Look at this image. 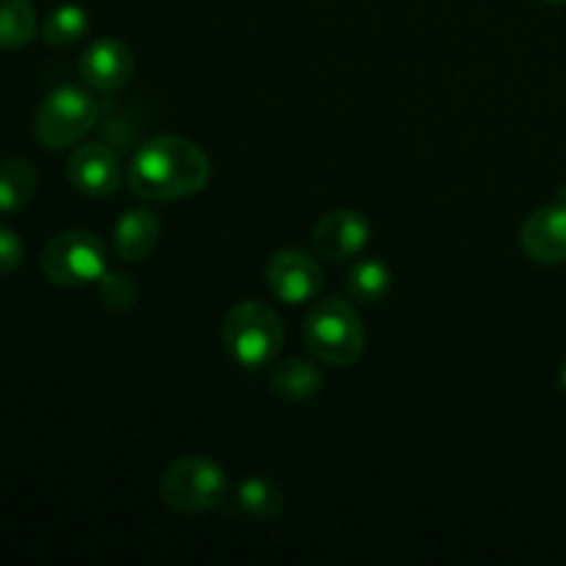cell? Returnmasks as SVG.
Masks as SVG:
<instances>
[{"label":"cell","instance_id":"1","mask_svg":"<svg viewBox=\"0 0 566 566\" xmlns=\"http://www.w3.org/2000/svg\"><path fill=\"white\" fill-rule=\"evenodd\" d=\"M208 153L182 136H155L136 149L127 169L130 191L153 202L193 197L210 180Z\"/></svg>","mask_w":566,"mask_h":566},{"label":"cell","instance_id":"2","mask_svg":"<svg viewBox=\"0 0 566 566\" xmlns=\"http://www.w3.org/2000/svg\"><path fill=\"white\" fill-rule=\"evenodd\" d=\"M304 343L315 359L346 368L363 357L368 337L357 310L343 298H329L315 304L304 318Z\"/></svg>","mask_w":566,"mask_h":566},{"label":"cell","instance_id":"3","mask_svg":"<svg viewBox=\"0 0 566 566\" xmlns=\"http://www.w3.org/2000/svg\"><path fill=\"white\" fill-rule=\"evenodd\" d=\"M227 354L243 368H263L280 354L285 343L282 321L269 304L241 302L227 313L221 326Z\"/></svg>","mask_w":566,"mask_h":566},{"label":"cell","instance_id":"4","mask_svg":"<svg viewBox=\"0 0 566 566\" xmlns=\"http://www.w3.org/2000/svg\"><path fill=\"white\" fill-rule=\"evenodd\" d=\"M227 497V473L208 457H182L160 475V501L177 514H208Z\"/></svg>","mask_w":566,"mask_h":566},{"label":"cell","instance_id":"5","mask_svg":"<svg viewBox=\"0 0 566 566\" xmlns=\"http://www.w3.org/2000/svg\"><path fill=\"white\" fill-rule=\"evenodd\" d=\"M99 108L83 88L59 86L44 97L33 119V136L44 149H66L97 125Z\"/></svg>","mask_w":566,"mask_h":566},{"label":"cell","instance_id":"6","mask_svg":"<svg viewBox=\"0 0 566 566\" xmlns=\"http://www.w3.org/2000/svg\"><path fill=\"white\" fill-rule=\"evenodd\" d=\"M42 274L53 285L81 287L108 274L105 243L94 232H59L42 252Z\"/></svg>","mask_w":566,"mask_h":566},{"label":"cell","instance_id":"7","mask_svg":"<svg viewBox=\"0 0 566 566\" xmlns=\"http://www.w3.org/2000/svg\"><path fill=\"white\" fill-rule=\"evenodd\" d=\"M265 280H269L271 293L285 304L313 302L324 287V271L298 249H280L271 254L265 265Z\"/></svg>","mask_w":566,"mask_h":566},{"label":"cell","instance_id":"8","mask_svg":"<svg viewBox=\"0 0 566 566\" xmlns=\"http://www.w3.org/2000/svg\"><path fill=\"white\" fill-rule=\"evenodd\" d=\"M370 238V221L357 210H335L318 221L313 232V247L329 263L357 258Z\"/></svg>","mask_w":566,"mask_h":566},{"label":"cell","instance_id":"9","mask_svg":"<svg viewBox=\"0 0 566 566\" xmlns=\"http://www.w3.org/2000/svg\"><path fill=\"white\" fill-rule=\"evenodd\" d=\"M66 175L81 193L105 199L119 188L122 164L114 149L105 147V144H83L72 153Z\"/></svg>","mask_w":566,"mask_h":566},{"label":"cell","instance_id":"10","mask_svg":"<svg viewBox=\"0 0 566 566\" xmlns=\"http://www.w3.org/2000/svg\"><path fill=\"white\" fill-rule=\"evenodd\" d=\"M520 247L534 263L556 265L566 260V202L545 205L525 219Z\"/></svg>","mask_w":566,"mask_h":566},{"label":"cell","instance_id":"11","mask_svg":"<svg viewBox=\"0 0 566 566\" xmlns=\"http://www.w3.org/2000/svg\"><path fill=\"white\" fill-rule=\"evenodd\" d=\"M133 53L119 39H97L81 55V77L97 92H119L130 83Z\"/></svg>","mask_w":566,"mask_h":566},{"label":"cell","instance_id":"12","mask_svg":"<svg viewBox=\"0 0 566 566\" xmlns=\"http://www.w3.org/2000/svg\"><path fill=\"white\" fill-rule=\"evenodd\" d=\"M160 238V221L158 216L149 213V210L136 208L127 210L119 221H116L114 230V247L116 254L127 263H138V260L149 258L158 247Z\"/></svg>","mask_w":566,"mask_h":566},{"label":"cell","instance_id":"13","mask_svg":"<svg viewBox=\"0 0 566 566\" xmlns=\"http://www.w3.org/2000/svg\"><path fill=\"white\" fill-rule=\"evenodd\" d=\"M285 509V492L276 481L263 475H249L235 486L232 512L241 514L249 523H271Z\"/></svg>","mask_w":566,"mask_h":566},{"label":"cell","instance_id":"14","mask_svg":"<svg viewBox=\"0 0 566 566\" xmlns=\"http://www.w3.org/2000/svg\"><path fill=\"white\" fill-rule=\"evenodd\" d=\"M324 387V376L313 363L302 357H287L274 365L271 370V390L276 398L287 403L313 401Z\"/></svg>","mask_w":566,"mask_h":566},{"label":"cell","instance_id":"15","mask_svg":"<svg viewBox=\"0 0 566 566\" xmlns=\"http://www.w3.org/2000/svg\"><path fill=\"white\" fill-rule=\"evenodd\" d=\"M39 186L36 169L28 158H9L0 164V213L11 216L25 208Z\"/></svg>","mask_w":566,"mask_h":566},{"label":"cell","instance_id":"16","mask_svg":"<svg viewBox=\"0 0 566 566\" xmlns=\"http://www.w3.org/2000/svg\"><path fill=\"white\" fill-rule=\"evenodd\" d=\"M36 11L31 0H0V48H25L36 36Z\"/></svg>","mask_w":566,"mask_h":566},{"label":"cell","instance_id":"17","mask_svg":"<svg viewBox=\"0 0 566 566\" xmlns=\"http://www.w3.org/2000/svg\"><path fill=\"white\" fill-rule=\"evenodd\" d=\"M88 31V17L81 6L64 3L44 17L42 39L53 48H72L81 42Z\"/></svg>","mask_w":566,"mask_h":566},{"label":"cell","instance_id":"18","mask_svg":"<svg viewBox=\"0 0 566 566\" xmlns=\"http://www.w3.org/2000/svg\"><path fill=\"white\" fill-rule=\"evenodd\" d=\"M392 274L381 260H363L348 271V293L359 304H376L390 293Z\"/></svg>","mask_w":566,"mask_h":566},{"label":"cell","instance_id":"19","mask_svg":"<svg viewBox=\"0 0 566 566\" xmlns=\"http://www.w3.org/2000/svg\"><path fill=\"white\" fill-rule=\"evenodd\" d=\"M99 296H103L105 307L122 313V310H130L133 304H136L138 291H136V285H133L130 276L105 274L103 280H99Z\"/></svg>","mask_w":566,"mask_h":566},{"label":"cell","instance_id":"20","mask_svg":"<svg viewBox=\"0 0 566 566\" xmlns=\"http://www.w3.org/2000/svg\"><path fill=\"white\" fill-rule=\"evenodd\" d=\"M22 258H25V247H22L20 235L9 227H0V276L20 269Z\"/></svg>","mask_w":566,"mask_h":566},{"label":"cell","instance_id":"21","mask_svg":"<svg viewBox=\"0 0 566 566\" xmlns=\"http://www.w3.org/2000/svg\"><path fill=\"white\" fill-rule=\"evenodd\" d=\"M562 385H564V390H566V363H564V368H562Z\"/></svg>","mask_w":566,"mask_h":566},{"label":"cell","instance_id":"22","mask_svg":"<svg viewBox=\"0 0 566 566\" xmlns=\"http://www.w3.org/2000/svg\"><path fill=\"white\" fill-rule=\"evenodd\" d=\"M545 3H566V0H545Z\"/></svg>","mask_w":566,"mask_h":566}]
</instances>
